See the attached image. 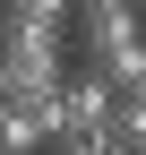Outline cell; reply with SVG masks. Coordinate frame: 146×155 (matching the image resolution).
Returning a JSON list of instances; mask_svg holds the SVG:
<instances>
[{
    "mask_svg": "<svg viewBox=\"0 0 146 155\" xmlns=\"http://www.w3.org/2000/svg\"><path fill=\"white\" fill-rule=\"evenodd\" d=\"M103 112H112V86L95 69H69L52 95V138H103Z\"/></svg>",
    "mask_w": 146,
    "mask_h": 155,
    "instance_id": "cell-1",
    "label": "cell"
},
{
    "mask_svg": "<svg viewBox=\"0 0 146 155\" xmlns=\"http://www.w3.org/2000/svg\"><path fill=\"white\" fill-rule=\"evenodd\" d=\"M0 155H43V121L26 104H0Z\"/></svg>",
    "mask_w": 146,
    "mask_h": 155,
    "instance_id": "cell-2",
    "label": "cell"
},
{
    "mask_svg": "<svg viewBox=\"0 0 146 155\" xmlns=\"http://www.w3.org/2000/svg\"><path fill=\"white\" fill-rule=\"evenodd\" d=\"M78 0H0V17H34V26H69Z\"/></svg>",
    "mask_w": 146,
    "mask_h": 155,
    "instance_id": "cell-3",
    "label": "cell"
},
{
    "mask_svg": "<svg viewBox=\"0 0 146 155\" xmlns=\"http://www.w3.org/2000/svg\"><path fill=\"white\" fill-rule=\"evenodd\" d=\"M43 155H120V147H112V138H52Z\"/></svg>",
    "mask_w": 146,
    "mask_h": 155,
    "instance_id": "cell-4",
    "label": "cell"
},
{
    "mask_svg": "<svg viewBox=\"0 0 146 155\" xmlns=\"http://www.w3.org/2000/svg\"><path fill=\"white\" fill-rule=\"evenodd\" d=\"M0 104H9V86H0Z\"/></svg>",
    "mask_w": 146,
    "mask_h": 155,
    "instance_id": "cell-5",
    "label": "cell"
}]
</instances>
